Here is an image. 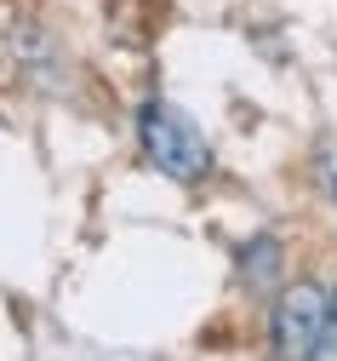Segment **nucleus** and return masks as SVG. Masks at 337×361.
Returning <instances> with one entry per match:
<instances>
[{
	"label": "nucleus",
	"instance_id": "1",
	"mask_svg": "<svg viewBox=\"0 0 337 361\" xmlns=\"http://www.w3.org/2000/svg\"><path fill=\"white\" fill-rule=\"evenodd\" d=\"M137 138H143V155L166 178H177V184H195V178L212 172V149L195 132V121L183 109H172V104H160V98L137 109Z\"/></svg>",
	"mask_w": 337,
	"mask_h": 361
},
{
	"label": "nucleus",
	"instance_id": "2",
	"mask_svg": "<svg viewBox=\"0 0 337 361\" xmlns=\"http://www.w3.org/2000/svg\"><path fill=\"white\" fill-rule=\"evenodd\" d=\"M326 327H331L326 293H320V287H286L280 304H274V355H286V361L320 355Z\"/></svg>",
	"mask_w": 337,
	"mask_h": 361
},
{
	"label": "nucleus",
	"instance_id": "3",
	"mask_svg": "<svg viewBox=\"0 0 337 361\" xmlns=\"http://www.w3.org/2000/svg\"><path fill=\"white\" fill-rule=\"evenodd\" d=\"M240 276H246L252 293H274V281H280V241L257 235L246 252H240Z\"/></svg>",
	"mask_w": 337,
	"mask_h": 361
},
{
	"label": "nucleus",
	"instance_id": "4",
	"mask_svg": "<svg viewBox=\"0 0 337 361\" xmlns=\"http://www.w3.org/2000/svg\"><path fill=\"white\" fill-rule=\"evenodd\" d=\"M320 355H337V298H331V327H326V338H320Z\"/></svg>",
	"mask_w": 337,
	"mask_h": 361
}]
</instances>
